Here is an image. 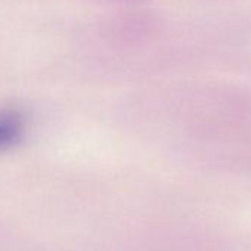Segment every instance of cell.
Wrapping results in <instances>:
<instances>
[{
    "label": "cell",
    "instance_id": "cell-1",
    "mask_svg": "<svg viewBox=\"0 0 251 251\" xmlns=\"http://www.w3.org/2000/svg\"><path fill=\"white\" fill-rule=\"evenodd\" d=\"M25 127V117L20 109H5L0 112V151L15 145Z\"/></svg>",
    "mask_w": 251,
    "mask_h": 251
}]
</instances>
